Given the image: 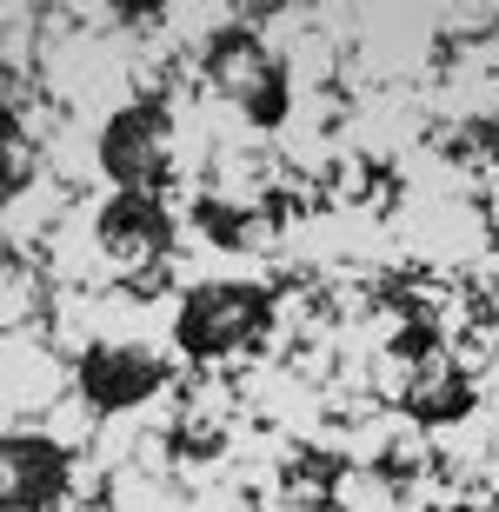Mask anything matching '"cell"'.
I'll use <instances>...</instances> for the list:
<instances>
[{"instance_id": "obj_3", "label": "cell", "mask_w": 499, "mask_h": 512, "mask_svg": "<svg viewBox=\"0 0 499 512\" xmlns=\"http://www.w3.org/2000/svg\"><path fill=\"white\" fill-rule=\"evenodd\" d=\"M160 360L147 346H94L80 360V393L94 399L100 413H120V406H140V399L160 393Z\"/></svg>"}, {"instance_id": "obj_1", "label": "cell", "mask_w": 499, "mask_h": 512, "mask_svg": "<svg viewBox=\"0 0 499 512\" xmlns=\"http://www.w3.org/2000/svg\"><path fill=\"white\" fill-rule=\"evenodd\" d=\"M260 293L240 280H213V286H193L180 300V320H173V340L187 346L193 360H220L233 346H247L260 333Z\"/></svg>"}, {"instance_id": "obj_2", "label": "cell", "mask_w": 499, "mask_h": 512, "mask_svg": "<svg viewBox=\"0 0 499 512\" xmlns=\"http://www.w3.org/2000/svg\"><path fill=\"white\" fill-rule=\"evenodd\" d=\"M100 167L107 180H120V193H147L167 167V114L160 107H120L107 127H100Z\"/></svg>"}, {"instance_id": "obj_5", "label": "cell", "mask_w": 499, "mask_h": 512, "mask_svg": "<svg viewBox=\"0 0 499 512\" xmlns=\"http://www.w3.org/2000/svg\"><path fill=\"white\" fill-rule=\"evenodd\" d=\"M94 233H100V247L114 253V260H147V253L167 247L173 227H167V207H160L154 193H114V200L100 207Z\"/></svg>"}, {"instance_id": "obj_4", "label": "cell", "mask_w": 499, "mask_h": 512, "mask_svg": "<svg viewBox=\"0 0 499 512\" xmlns=\"http://www.w3.org/2000/svg\"><path fill=\"white\" fill-rule=\"evenodd\" d=\"M67 473L74 466H67V453L54 439H27V433L7 439V506L14 512H60Z\"/></svg>"}]
</instances>
